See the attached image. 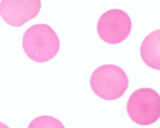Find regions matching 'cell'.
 Wrapping results in <instances>:
<instances>
[{
	"instance_id": "cell-1",
	"label": "cell",
	"mask_w": 160,
	"mask_h": 128,
	"mask_svg": "<svg viewBox=\"0 0 160 128\" xmlns=\"http://www.w3.org/2000/svg\"><path fill=\"white\" fill-rule=\"evenodd\" d=\"M22 49L25 55L34 62H49L59 52V37L48 24H34L23 33Z\"/></svg>"
},
{
	"instance_id": "cell-2",
	"label": "cell",
	"mask_w": 160,
	"mask_h": 128,
	"mask_svg": "<svg viewBox=\"0 0 160 128\" xmlns=\"http://www.w3.org/2000/svg\"><path fill=\"white\" fill-rule=\"evenodd\" d=\"M92 91L99 99L114 101L121 98L129 86V78L115 64H104L93 71L90 78Z\"/></svg>"
},
{
	"instance_id": "cell-3",
	"label": "cell",
	"mask_w": 160,
	"mask_h": 128,
	"mask_svg": "<svg viewBox=\"0 0 160 128\" xmlns=\"http://www.w3.org/2000/svg\"><path fill=\"white\" fill-rule=\"evenodd\" d=\"M127 111L132 122L140 126H148L158 120L160 102L158 93L152 88L135 90L130 95Z\"/></svg>"
},
{
	"instance_id": "cell-4",
	"label": "cell",
	"mask_w": 160,
	"mask_h": 128,
	"mask_svg": "<svg viewBox=\"0 0 160 128\" xmlns=\"http://www.w3.org/2000/svg\"><path fill=\"white\" fill-rule=\"evenodd\" d=\"M132 30V21L128 13L121 9H110L100 15L97 33L103 42L116 45L125 41Z\"/></svg>"
},
{
	"instance_id": "cell-5",
	"label": "cell",
	"mask_w": 160,
	"mask_h": 128,
	"mask_svg": "<svg viewBox=\"0 0 160 128\" xmlns=\"http://www.w3.org/2000/svg\"><path fill=\"white\" fill-rule=\"evenodd\" d=\"M41 8L38 0H3L0 2V16L6 23L18 27L35 18Z\"/></svg>"
},
{
	"instance_id": "cell-6",
	"label": "cell",
	"mask_w": 160,
	"mask_h": 128,
	"mask_svg": "<svg viewBox=\"0 0 160 128\" xmlns=\"http://www.w3.org/2000/svg\"><path fill=\"white\" fill-rule=\"evenodd\" d=\"M140 55L144 63L156 71L160 70V30L150 32L141 42Z\"/></svg>"
},
{
	"instance_id": "cell-7",
	"label": "cell",
	"mask_w": 160,
	"mask_h": 128,
	"mask_svg": "<svg viewBox=\"0 0 160 128\" xmlns=\"http://www.w3.org/2000/svg\"><path fill=\"white\" fill-rule=\"evenodd\" d=\"M28 128H66L63 123L51 115H40L35 118Z\"/></svg>"
},
{
	"instance_id": "cell-8",
	"label": "cell",
	"mask_w": 160,
	"mask_h": 128,
	"mask_svg": "<svg viewBox=\"0 0 160 128\" xmlns=\"http://www.w3.org/2000/svg\"><path fill=\"white\" fill-rule=\"evenodd\" d=\"M0 128H10V126L2 122H0Z\"/></svg>"
}]
</instances>
